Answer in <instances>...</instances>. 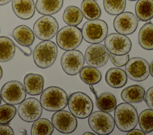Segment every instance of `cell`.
<instances>
[{
    "instance_id": "cell-1",
    "label": "cell",
    "mask_w": 153,
    "mask_h": 135,
    "mask_svg": "<svg viewBox=\"0 0 153 135\" xmlns=\"http://www.w3.org/2000/svg\"><path fill=\"white\" fill-rule=\"evenodd\" d=\"M68 97L66 92L57 86H50L41 93L40 103L42 107L48 111L62 110L68 105Z\"/></svg>"
},
{
    "instance_id": "cell-2",
    "label": "cell",
    "mask_w": 153,
    "mask_h": 135,
    "mask_svg": "<svg viewBox=\"0 0 153 135\" xmlns=\"http://www.w3.org/2000/svg\"><path fill=\"white\" fill-rule=\"evenodd\" d=\"M114 121L117 128L124 132L134 128L138 123L136 108L127 102L120 103L115 109Z\"/></svg>"
},
{
    "instance_id": "cell-3",
    "label": "cell",
    "mask_w": 153,
    "mask_h": 135,
    "mask_svg": "<svg viewBox=\"0 0 153 135\" xmlns=\"http://www.w3.org/2000/svg\"><path fill=\"white\" fill-rule=\"evenodd\" d=\"M57 47L50 40H43L35 48L33 59L35 64L41 68L51 67L56 61L57 56Z\"/></svg>"
},
{
    "instance_id": "cell-4",
    "label": "cell",
    "mask_w": 153,
    "mask_h": 135,
    "mask_svg": "<svg viewBox=\"0 0 153 135\" xmlns=\"http://www.w3.org/2000/svg\"><path fill=\"white\" fill-rule=\"evenodd\" d=\"M68 108L71 112L80 119L87 118L93 109V103L90 98L81 92H74L68 99Z\"/></svg>"
},
{
    "instance_id": "cell-5",
    "label": "cell",
    "mask_w": 153,
    "mask_h": 135,
    "mask_svg": "<svg viewBox=\"0 0 153 135\" xmlns=\"http://www.w3.org/2000/svg\"><path fill=\"white\" fill-rule=\"evenodd\" d=\"M81 32L82 37L87 42L97 43L105 39L108 27L106 23L102 20H90L84 24Z\"/></svg>"
},
{
    "instance_id": "cell-6",
    "label": "cell",
    "mask_w": 153,
    "mask_h": 135,
    "mask_svg": "<svg viewBox=\"0 0 153 135\" xmlns=\"http://www.w3.org/2000/svg\"><path fill=\"white\" fill-rule=\"evenodd\" d=\"M82 40V32L76 26H65L57 32L56 35L57 45L65 51L75 49L79 46Z\"/></svg>"
},
{
    "instance_id": "cell-7",
    "label": "cell",
    "mask_w": 153,
    "mask_h": 135,
    "mask_svg": "<svg viewBox=\"0 0 153 135\" xmlns=\"http://www.w3.org/2000/svg\"><path fill=\"white\" fill-rule=\"evenodd\" d=\"M88 123L91 129L100 135L111 133L115 127V121L112 116L102 111L91 112L89 115Z\"/></svg>"
},
{
    "instance_id": "cell-8",
    "label": "cell",
    "mask_w": 153,
    "mask_h": 135,
    "mask_svg": "<svg viewBox=\"0 0 153 135\" xmlns=\"http://www.w3.org/2000/svg\"><path fill=\"white\" fill-rule=\"evenodd\" d=\"M1 96L6 103L13 105H18L25 100L26 92L22 83L13 80L7 82L2 87Z\"/></svg>"
},
{
    "instance_id": "cell-9",
    "label": "cell",
    "mask_w": 153,
    "mask_h": 135,
    "mask_svg": "<svg viewBox=\"0 0 153 135\" xmlns=\"http://www.w3.org/2000/svg\"><path fill=\"white\" fill-rule=\"evenodd\" d=\"M59 24L53 17L44 15L38 19L33 27V33L37 38L42 40L52 39L57 33Z\"/></svg>"
},
{
    "instance_id": "cell-10",
    "label": "cell",
    "mask_w": 153,
    "mask_h": 135,
    "mask_svg": "<svg viewBox=\"0 0 153 135\" xmlns=\"http://www.w3.org/2000/svg\"><path fill=\"white\" fill-rule=\"evenodd\" d=\"M83 54L78 50L66 51L62 56L60 63L63 70L67 74L75 76L80 72L84 64Z\"/></svg>"
},
{
    "instance_id": "cell-11",
    "label": "cell",
    "mask_w": 153,
    "mask_h": 135,
    "mask_svg": "<svg viewBox=\"0 0 153 135\" xmlns=\"http://www.w3.org/2000/svg\"><path fill=\"white\" fill-rule=\"evenodd\" d=\"M125 72L131 80L141 81L146 80L149 75V65L148 61L140 57H134L128 61Z\"/></svg>"
},
{
    "instance_id": "cell-12",
    "label": "cell",
    "mask_w": 153,
    "mask_h": 135,
    "mask_svg": "<svg viewBox=\"0 0 153 135\" xmlns=\"http://www.w3.org/2000/svg\"><path fill=\"white\" fill-rule=\"evenodd\" d=\"M109 53L105 46L100 43H93L85 52V61L87 64L95 68L104 66L108 62Z\"/></svg>"
},
{
    "instance_id": "cell-13",
    "label": "cell",
    "mask_w": 153,
    "mask_h": 135,
    "mask_svg": "<svg viewBox=\"0 0 153 135\" xmlns=\"http://www.w3.org/2000/svg\"><path fill=\"white\" fill-rule=\"evenodd\" d=\"M105 45L109 52L119 55L128 54L132 46L130 39L120 33L109 34L105 38Z\"/></svg>"
},
{
    "instance_id": "cell-14",
    "label": "cell",
    "mask_w": 153,
    "mask_h": 135,
    "mask_svg": "<svg viewBox=\"0 0 153 135\" xmlns=\"http://www.w3.org/2000/svg\"><path fill=\"white\" fill-rule=\"evenodd\" d=\"M51 121L54 127L62 133H71L77 127V120L75 116L67 111H56L51 117Z\"/></svg>"
},
{
    "instance_id": "cell-15",
    "label": "cell",
    "mask_w": 153,
    "mask_h": 135,
    "mask_svg": "<svg viewBox=\"0 0 153 135\" xmlns=\"http://www.w3.org/2000/svg\"><path fill=\"white\" fill-rule=\"evenodd\" d=\"M42 112L40 102L36 98H29L22 102L18 108L20 118L26 122H33L38 119Z\"/></svg>"
},
{
    "instance_id": "cell-16",
    "label": "cell",
    "mask_w": 153,
    "mask_h": 135,
    "mask_svg": "<svg viewBox=\"0 0 153 135\" xmlns=\"http://www.w3.org/2000/svg\"><path fill=\"white\" fill-rule=\"evenodd\" d=\"M114 29L118 33L128 35L132 34L138 26L137 17L130 12H123L115 17L113 22Z\"/></svg>"
},
{
    "instance_id": "cell-17",
    "label": "cell",
    "mask_w": 153,
    "mask_h": 135,
    "mask_svg": "<svg viewBox=\"0 0 153 135\" xmlns=\"http://www.w3.org/2000/svg\"><path fill=\"white\" fill-rule=\"evenodd\" d=\"M12 8L14 14L22 20L30 19L35 11L33 0H12Z\"/></svg>"
},
{
    "instance_id": "cell-18",
    "label": "cell",
    "mask_w": 153,
    "mask_h": 135,
    "mask_svg": "<svg viewBox=\"0 0 153 135\" xmlns=\"http://www.w3.org/2000/svg\"><path fill=\"white\" fill-rule=\"evenodd\" d=\"M23 83L26 92L30 95H39L43 91L44 79L40 74L29 73L24 77Z\"/></svg>"
},
{
    "instance_id": "cell-19",
    "label": "cell",
    "mask_w": 153,
    "mask_h": 135,
    "mask_svg": "<svg viewBox=\"0 0 153 135\" xmlns=\"http://www.w3.org/2000/svg\"><path fill=\"white\" fill-rule=\"evenodd\" d=\"M105 81L110 87L118 89L126 85L127 82V76L123 69L113 67L106 71Z\"/></svg>"
},
{
    "instance_id": "cell-20",
    "label": "cell",
    "mask_w": 153,
    "mask_h": 135,
    "mask_svg": "<svg viewBox=\"0 0 153 135\" xmlns=\"http://www.w3.org/2000/svg\"><path fill=\"white\" fill-rule=\"evenodd\" d=\"M13 36L15 40L23 46H30L35 40L33 32L25 25H20L16 27L13 32Z\"/></svg>"
},
{
    "instance_id": "cell-21",
    "label": "cell",
    "mask_w": 153,
    "mask_h": 135,
    "mask_svg": "<svg viewBox=\"0 0 153 135\" xmlns=\"http://www.w3.org/2000/svg\"><path fill=\"white\" fill-rule=\"evenodd\" d=\"M145 94V89L141 86L134 84L124 89L121 93V97L127 103H139L144 99Z\"/></svg>"
},
{
    "instance_id": "cell-22",
    "label": "cell",
    "mask_w": 153,
    "mask_h": 135,
    "mask_svg": "<svg viewBox=\"0 0 153 135\" xmlns=\"http://www.w3.org/2000/svg\"><path fill=\"white\" fill-rule=\"evenodd\" d=\"M63 0H36L35 9L40 14L52 15L62 8Z\"/></svg>"
},
{
    "instance_id": "cell-23",
    "label": "cell",
    "mask_w": 153,
    "mask_h": 135,
    "mask_svg": "<svg viewBox=\"0 0 153 135\" xmlns=\"http://www.w3.org/2000/svg\"><path fill=\"white\" fill-rule=\"evenodd\" d=\"M138 40L143 49L153 50V23L148 22L141 27L139 32Z\"/></svg>"
},
{
    "instance_id": "cell-24",
    "label": "cell",
    "mask_w": 153,
    "mask_h": 135,
    "mask_svg": "<svg viewBox=\"0 0 153 135\" xmlns=\"http://www.w3.org/2000/svg\"><path fill=\"white\" fill-rule=\"evenodd\" d=\"M135 12L138 19L147 21L153 18V0H138L135 6Z\"/></svg>"
},
{
    "instance_id": "cell-25",
    "label": "cell",
    "mask_w": 153,
    "mask_h": 135,
    "mask_svg": "<svg viewBox=\"0 0 153 135\" xmlns=\"http://www.w3.org/2000/svg\"><path fill=\"white\" fill-rule=\"evenodd\" d=\"M82 19L83 14L78 7L71 5L65 8L63 14V20L69 26H76L81 23Z\"/></svg>"
},
{
    "instance_id": "cell-26",
    "label": "cell",
    "mask_w": 153,
    "mask_h": 135,
    "mask_svg": "<svg viewBox=\"0 0 153 135\" xmlns=\"http://www.w3.org/2000/svg\"><path fill=\"white\" fill-rule=\"evenodd\" d=\"M79 77L85 84L94 85L98 83L101 80L102 74L95 67L85 66L82 67L80 71Z\"/></svg>"
},
{
    "instance_id": "cell-27",
    "label": "cell",
    "mask_w": 153,
    "mask_h": 135,
    "mask_svg": "<svg viewBox=\"0 0 153 135\" xmlns=\"http://www.w3.org/2000/svg\"><path fill=\"white\" fill-rule=\"evenodd\" d=\"M15 54V45L8 37H0V62H7L11 60Z\"/></svg>"
},
{
    "instance_id": "cell-28",
    "label": "cell",
    "mask_w": 153,
    "mask_h": 135,
    "mask_svg": "<svg viewBox=\"0 0 153 135\" xmlns=\"http://www.w3.org/2000/svg\"><path fill=\"white\" fill-rule=\"evenodd\" d=\"M96 106L101 111L106 112L113 111L117 106L115 96L111 93H103L96 98Z\"/></svg>"
},
{
    "instance_id": "cell-29",
    "label": "cell",
    "mask_w": 153,
    "mask_h": 135,
    "mask_svg": "<svg viewBox=\"0 0 153 135\" xmlns=\"http://www.w3.org/2000/svg\"><path fill=\"white\" fill-rule=\"evenodd\" d=\"M81 11L87 20L99 18L101 15V10L94 0H83L81 4Z\"/></svg>"
},
{
    "instance_id": "cell-30",
    "label": "cell",
    "mask_w": 153,
    "mask_h": 135,
    "mask_svg": "<svg viewBox=\"0 0 153 135\" xmlns=\"http://www.w3.org/2000/svg\"><path fill=\"white\" fill-rule=\"evenodd\" d=\"M54 131V125L48 119L38 118L32 125V135H50Z\"/></svg>"
},
{
    "instance_id": "cell-31",
    "label": "cell",
    "mask_w": 153,
    "mask_h": 135,
    "mask_svg": "<svg viewBox=\"0 0 153 135\" xmlns=\"http://www.w3.org/2000/svg\"><path fill=\"white\" fill-rule=\"evenodd\" d=\"M140 129L146 134L153 131V109H146L142 111L138 117Z\"/></svg>"
},
{
    "instance_id": "cell-32",
    "label": "cell",
    "mask_w": 153,
    "mask_h": 135,
    "mask_svg": "<svg viewBox=\"0 0 153 135\" xmlns=\"http://www.w3.org/2000/svg\"><path fill=\"white\" fill-rule=\"evenodd\" d=\"M126 5V0H103L104 8L111 15H118L123 12Z\"/></svg>"
},
{
    "instance_id": "cell-33",
    "label": "cell",
    "mask_w": 153,
    "mask_h": 135,
    "mask_svg": "<svg viewBox=\"0 0 153 135\" xmlns=\"http://www.w3.org/2000/svg\"><path fill=\"white\" fill-rule=\"evenodd\" d=\"M16 108L13 105L4 104L0 106V124H8L16 114Z\"/></svg>"
},
{
    "instance_id": "cell-34",
    "label": "cell",
    "mask_w": 153,
    "mask_h": 135,
    "mask_svg": "<svg viewBox=\"0 0 153 135\" xmlns=\"http://www.w3.org/2000/svg\"><path fill=\"white\" fill-rule=\"evenodd\" d=\"M109 57L112 62L117 67H123L124 65H126V64L129 60V55L128 54L119 55L110 53Z\"/></svg>"
},
{
    "instance_id": "cell-35",
    "label": "cell",
    "mask_w": 153,
    "mask_h": 135,
    "mask_svg": "<svg viewBox=\"0 0 153 135\" xmlns=\"http://www.w3.org/2000/svg\"><path fill=\"white\" fill-rule=\"evenodd\" d=\"M145 101L147 105L153 109V86L150 87L145 94Z\"/></svg>"
},
{
    "instance_id": "cell-36",
    "label": "cell",
    "mask_w": 153,
    "mask_h": 135,
    "mask_svg": "<svg viewBox=\"0 0 153 135\" xmlns=\"http://www.w3.org/2000/svg\"><path fill=\"white\" fill-rule=\"evenodd\" d=\"M0 134L13 135L14 131L11 127L7 124H0Z\"/></svg>"
},
{
    "instance_id": "cell-37",
    "label": "cell",
    "mask_w": 153,
    "mask_h": 135,
    "mask_svg": "<svg viewBox=\"0 0 153 135\" xmlns=\"http://www.w3.org/2000/svg\"><path fill=\"white\" fill-rule=\"evenodd\" d=\"M127 135H130V134H133V135H137V134H139V135H145V133L141 130H138V129H132L130 131H129L127 133Z\"/></svg>"
},
{
    "instance_id": "cell-38",
    "label": "cell",
    "mask_w": 153,
    "mask_h": 135,
    "mask_svg": "<svg viewBox=\"0 0 153 135\" xmlns=\"http://www.w3.org/2000/svg\"><path fill=\"white\" fill-rule=\"evenodd\" d=\"M149 73H151V76L153 77V61L149 65Z\"/></svg>"
},
{
    "instance_id": "cell-39",
    "label": "cell",
    "mask_w": 153,
    "mask_h": 135,
    "mask_svg": "<svg viewBox=\"0 0 153 135\" xmlns=\"http://www.w3.org/2000/svg\"><path fill=\"white\" fill-rule=\"evenodd\" d=\"M12 0H0V5H4L9 3Z\"/></svg>"
},
{
    "instance_id": "cell-40",
    "label": "cell",
    "mask_w": 153,
    "mask_h": 135,
    "mask_svg": "<svg viewBox=\"0 0 153 135\" xmlns=\"http://www.w3.org/2000/svg\"><path fill=\"white\" fill-rule=\"evenodd\" d=\"M90 88L91 92L94 94V95H95V96H96V98H97L98 97V96H97V92L94 90V89L93 88V87L92 86V85H90Z\"/></svg>"
},
{
    "instance_id": "cell-41",
    "label": "cell",
    "mask_w": 153,
    "mask_h": 135,
    "mask_svg": "<svg viewBox=\"0 0 153 135\" xmlns=\"http://www.w3.org/2000/svg\"><path fill=\"white\" fill-rule=\"evenodd\" d=\"M2 74H3V71H2V69L0 65V80L1 79L2 77Z\"/></svg>"
},
{
    "instance_id": "cell-42",
    "label": "cell",
    "mask_w": 153,
    "mask_h": 135,
    "mask_svg": "<svg viewBox=\"0 0 153 135\" xmlns=\"http://www.w3.org/2000/svg\"><path fill=\"white\" fill-rule=\"evenodd\" d=\"M84 135H87V134H91V135H93L94 134L92 133H90V132H86V133H84Z\"/></svg>"
},
{
    "instance_id": "cell-43",
    "label": "cell",
    "mask_w": 153,
    "mask_h": 135,
    "mask_svg": "<svg viewBox=\"0 0 153 135\" xmlns=\"http://www.w3.org/2000/svg\"><path fill=\"white\" fill-rule=\"evenodd\" d=\"M1 99H2V98H1V95H0V104H1Z\"/></svg>"
},
{
    "instance_id": "cell-44",
    "label": "cell",
    "mask_w": 153,
    "mask_h": 135,
    "mask_svg": "<svg viewBox=\"0 0 153 135\" xmlns=\"http://www.w3.org/2000/svg\"><path fill=\"white\" fill-rule=\"evenodd\" d=\"M129 1H136V0H129Z\"/></svg>"
}]
</instances>
